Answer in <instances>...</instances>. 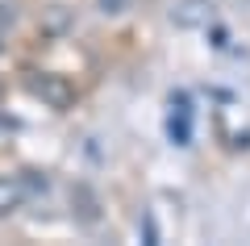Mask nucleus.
<instances>
[{
    "label": "nucleus",
    "instance_id": "1",
    "mask_svg": "<svg viewBox=\"0 0 250 246\" xmlns=\"http://www.w3.org/2000/svg\"><path fill=\"white\" fill-rule=\"evenodd\" d=\"M25 92L38 96L42 105L59 109V113H62V109H71V100H75V88L62 75H54V71H25Z\"/></svg>",
    "mask_w": 250,
    "mask_h": 246
},
{
    "label": "nucleus",
    "instance_id": "3",
    "mask_svg": "<svg viewBox=\"0 0 250 246\" xmlns=\"http://www.w3.org/2000/svg\"><path fill=\"white\" fill-rule=\"evenodd\" d=\"M171 121H167V130H171V138L179 142V146H188V138H192V109H188V96H179V100H171Z\"/></svg>",
    "mask_w": 250,
    "mask_h": 246
},
{
    "label": "nucleus",
    "instance_id": "2",
    "mask_svg": "<svg viewBox=\"0 0 250 246\" xmlns=\"http://www.w3.org/2000/svg\"><path fill=\"white\" fill-rule=\"evenodd\" d=\"M42 188H46V184H42L38 176H29V171H21V176H0V217H4V213L25 209Z\"/></svg>",
    "mask_w": 250,
    "mask_h": 246
}]
</instances>
